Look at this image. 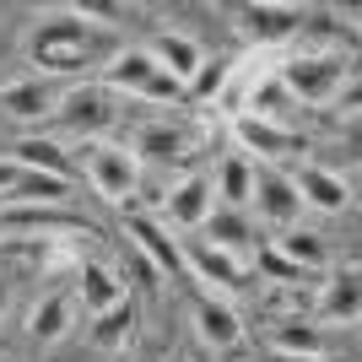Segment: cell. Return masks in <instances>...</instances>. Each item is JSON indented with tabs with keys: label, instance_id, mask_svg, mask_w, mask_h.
<instances>
[{
	"label": "cell",
	"instance_id": "6da1fadb",
	"mask_svg": "<svg viewBox=\"0 0 362 362\" xmlns=\"http://www.w3.org/2000/svg\"><path fill=\"white\" fill-rule=\"evenodd\" d=\"M119 33L98 22V6H60V11H44L28 33V60L38 65V76H87L103 71L114 54H119Z\"/></svg>",
	"mask_w": 362,
	"mask_h": 362
},
{
	"label": "cell",
	"instance_id": "7a4b0ae2",
	"mask_svg": "<svg viewBox=\"0 0 362 362\" xmlns=\"http://www.w3.org/2000/svg\"><path fill=\"white\" fill-rule=\"evenodd\" d=\"M276 71V87L287 92V98H298V103L319 108L330 103V98H341V87H351L357 81V71H351L346 54H330V49H314V54H292V60L271 65Z\"/></svg>",
	"mask_w": 362,
	"mask_h": 362
},
{
	"label": "cell",
	"instance_id": "3957f363",
	"mask_svg": "<svg viewBox=\"0 0 362 362\" xmlns=\"http://www.w3.org/2000/svg\"><path fill=\"white\" fill-rule=\"evenodd\" d=\"M103 87L114 92V98L124 92V98H151V103H179L184 98V87L151 60V49H119V54L103 65Z\"/></svg>",
	"mask_w": 362,
	"mask_h": 362
},
{
	"label": "cell",
	"instance_id": "277c9868",
	"mask_svg": "<svg viewBox=\"0 0 362 362\" xmlns=\"http://www.w3.org/2000/svg\"><path fill=\"white\" fill-rule=\"evenodd\" d=\"M81 173H87V184L98 189L103 200H130L136 195V184H141V163H136V151L119 146V141H81Z\"/></svg>",
	"mask_w": 362,
	"mask_h": 362
},
{
	"label": "cell",
	"instance_id": "5b68a950",
	"mask_svg": "<svg viewBox=\"0 0 362 362\" xmlns=\"http://www.w3.org/2000/svg\"><path fill=\"white\" fill-rule=\"evenodd\" d=\"M54 119H60L76 141H108V130H114V119H119V98H114L108 87H76V92L60 98Z\"/></svg>",
	"mask_w": 362,
	"mask_h": 362
},
{
	"label": "cell",
	"instance_id": "8992f818",
	"mask_svg": "<svg viewBox=\"0 0 362 362\" xmlns=\"http://www.w3.org/2000/svg\"><path fill=\"white\" fill-rule=\"evenodd\" d=\"M233 136H238L243 151H255V163H265V168L292 163V157L308 151V141H303L298 130H287V124H276L271 114H238V119H233Z\"/></svg>",
	"mask_w": 362,
	"mask_h": 362
},
{
	"label": "cell",
	"instance_id": "52a82bcc",
	"mask_svg": "<svg viewBox=\"0 0 362 362\" xmlns=\"http://www.w3.org/2000/svg\"><path fill=\"white\" fill-rule=\"evenodd\" d=\"M249 200H255V211L271 227H281V233L298 227V216H303V200H298V189H292V179L281 168H265V163H249Z\"/></svg>",
	"mask_w": 362,
	"mask_h": 362
},
{
	"label": "cell",
	"instance_id": "ba28073f",
	"mask_svg": "<svg viewBox=\"0 0 362 362\" xmlns=\"http://www.w3.org/2000/svg\"><path fill=\"white\" fill-rule=\"evenodd\" d=\"M308 16L298 6H276V0H255V6H238V33L249 38L255 49H271V44H292L303 33Z\"/></svg>",
	"mask_w": 362,
	"mask_h": 362
},
{
	"label": "cell",
	"instance_id": "9c48e42d",
	"mask_svg": "<svg viewBox=\"0 0 362 362\" xmlns=\"http://www.w3.org/2000/svg\"><path fill=\"white\" fill-rule=\"evenodd\" d=\"M184 271L200 276V281H211L222 298L255 287V281H249V265H243V259H233V255H222V249H211L206 238H189V243H184Z\"/></svg>",
	"mask_w": 362,
	"mask_h": 362
},
{
	"label": "cell",
	"instance_id": "30bf717a",
	"mask_svg": "<svg viewBox=\"0 0 362 362\" xmlns=\"http://www.w3.org/2000/svg\"><path fill=\"white\" fill-rule=\"evenodd\" d=\"M124 233L136 238V249H141V255H146L163 276H173V281H189V271H184V243H179V238H168V227L157 222V216L130 211V216H124Z\"/></svg>",
	"mask_w": 362,
	"mask_h": 362
},
{
	"label": "cell",
	"instance_id": "8fae6325",
	"mask_svg": "<svg viewBox=\"0 0 362 362\" xmlns=\"http://www.w3.org/2000/svg\"><path fill=\"white\" fill-rule=\"evenodd\" d=\"M211 195H216V189H211V173H184V179L168 189L163 216L179 227V233H200V227H206V216L216 211Z\"/></svg>",
	"mask_w": 362,
	"mask_h": 362
},
{
	"label": "cell",
	"instance_id": "7c38bea8",
	"mask_svg": "<svg viewBox=\"0 0 362 362\" xmlns=\"http://www.w3.org/2000/svg\"><path fill=\"white\" fill-rule=\"evenodd\" d=\"M362 314V287H357V265H341V271H330L325 281H319L314 292V319H325V325H357Z\"/></svg>",
	"mask_w": 362,
	"mask_h": 362
},
{
	"label": "cell",
	"instance_id": "4fadbf2b",
	"mask_svg": "<svg viewBox=\"0 0 362 362\" xmlns=\"http://www.w3.org/2000/svg\"><path fill=\"white\" fill-rule=\"evenodd\" d=\"M130 151H136V163L184 168V163H189V151H195V141H189V130H179V124H168V119H151V124H141V130H136Z\"/></svg>",
	"mask_w": 362,
	"mask_h": 362
},
{
	"label": "cell",
	"instance_id": "5bb4252c",
	"mask_svg": "<svg viewBox=\"0 0 362 362\" xmlns=\"http://www.w3.org/2000/svg\"><path fill=\"white\" fill-rule=\"evenodd\" d=\"M54 108H60V98H54V87H49L44 76H16V81L0 87V114L16 119V124H38Z\"/></svg>",
	"mask_w": 362,
	"mask_h": 362
},
{
	"label": "cell",
	"instance_id": "9a60e30c",
	"mask_svg": "<svg viewBox=\"0 0 362 362\" xmlns=\"http://www.w3.org/2000/svg\"><path fill=\"white\" fill-rule=\"evenodd\" d=\"M292 189H298V200L314 206V211H346L351 206V184L341 179V173H330V168H319V163H298Z\"/></svg>",
	"mask_w": 362,
	"mask_h": 362
},
{
	"label": "cell",
	"instance_id": "2e32d148",
	"mask_svg": "<svg viewBox=\"0 0 362 362\" xmlns=\"http://www.w3.org/2000/svg\"><path fill=\"white\" fill-rule=\"evenodd\" d=\"M151 60L163 65L168 76H173V81H179V87H189V76L200 71V60H206V49L195 44V38H189V33H157V38H151Z\"/></svg>",
	"mask_w": 362,
	"mask_h": 362
},
{
	"label": "cell",
	"instance_id": "e0dca14e",
	"mask_svg": "<svg viewBox=\"0 0 362 362\" xmlns=\"http://www.w3.org/2000/svg\"><path fill=\"white\" fill-rule=\"evenodd\" d=\"M195 330H200V341L216 346V351H233L243 341V325H238V314H233L227 298H200L195 303Z\"/></svg>",
	"mask_w": 362,
	"mask_h": 362
},
{
	"label": "cell",
	"instance_id": "ac0fdd59",
	"mask_svg": "<svg viewBox=\"0 0 362 362\" xmlns=\"http://www.w3.org/2000/svg\"><path fill=\"white\" fill-rule=\"evenodd\" d=\"M71 319H76V298H71V292H49V298L33 303L28 335H33V341H44V346H54V341L71 335Z\"/></svg>",
	"mask_w": 362,
	"mask_h": 362
},
{
	"label": "cell",
	"instance_id": "d6986e66",
	"mask_svg": "<svg viewBox=\"0 0 362 362\" xmlns=\"http://www.w3.org/2000/svg\"><path fill=\"white\" fill-rule=\"evenodd\" d=\"M200 233H206V243H211V249H222V255L243 259V265H249V255L259 249V243H255V227L243 222L238 211H227V206L206 216V227H200Z\"/></svg>",
	"mask_w": 362,
	"mask_h": 362
},
{
	"label": "cell",
	"instance_id": "ffe728a7",
	"mask_svg": "<svg viewBox=\"0 0 362 362\" xmlns=\"http://www.w3.org/2000/svg\"><path fill=\"white\" fill-rule=\"evenodd\" d=\"M271 351L276 357H325V330H319L314 319H276Z\"/></svg>",
	"mask_w": 362,
	"mask_h": 362
},
{
	"label": "cell",
	"instance_id": "44dd1931",
	"mask_svg": "<svg viewBox=\"0 0 362 362\" xmlns=\"http://www.w3.org/2000/svg\"><path fill=\"white\" fill-rule=\"evenodd\" d=\"M271 249L287 259L292 271H303V276H319V271H325V259H330V255H325V238H319V233H303V227H287Z\"/></svg>",
	"mask_w": 362,
	"mask_h": 362
},
{
	"label": "cell",
	"instance_id": "7402d4cb",
	"mask_svg": "<svg viewBox=\"0 0 362 362\" xmlns=\"http://www.w3.org/2000/svg\"><path fill=\"white\" fill-rule=\"evenodd\" d=\"M16 168L28 173H49V179H71V157H65L54 141H16Z\"/></svg>",
	"mask_w": 362,
	"mask_h": 362
},
{
	"label": "cell",
	"instance_id": "603a6c76",
	"mask_svg": "<svg viewBox=\"0 0 362 362\" xmlns=\"http://www.w3.org/2000/svg\"><path fill=\"white\" fill-rule=\"evenodd\" d=\"M130 335H136V308H130V303H114V308H103L98 325H92V346L98 351H124Z\"/></svg>",
	"mask_w": 362,
	"mask_h": 362
},
{
	"label": "cell",
	"instance_id": "cb8c5ba5",
	"mask_svg": "<svg viewBox=\"0 0 362 362\" xmlns=\"http://www.w3.org/2000/svg\"><path fill=\"white\" fill-rule=\"evenodd\" d=\"M81 303H87L92 314H103V308L124 303V287L114 281V271H108V265H98V259H87V265H81Z\"/></svg>",
	"mask_w": 362,
	"mask_h": 362
},
{
	"label": "cell",
	"instance_id": "d4e9b609",
	"mask_svg": "<svg viewBox=\"0 0 362 362\" xmlns=\"http://www.w3.org/2000/svg\"><path fill=\"white\" fill-rule=\"evenodd\" d=\"M233 71H238V60L233 54H216V60H200V71L189 76V87H184V98H200V103H211V98H222L227 81H233Z\"/></svg>",
	"mask_w": 362,
	"mask_h": 362
},
{
	"label": "cell",
	"instance_id": "484cf974",
	"mask_svg": "<svg viewBox=\"0 0 362 362\" xmlns=\"http://www.w3.org/2000/svg\"><path fill=\"white\" fill-rule=\"evenodd\" d=\"M211 189L227 200V211H238V206H249V157H227L222 168H216Z\"/></svg>",
	"mask_w": 362,
	"mask_h": 362
},
{
	"label": "cell",
	"instance_id": "4316f807",
	"mask_svg": "<svg viewBox=\"0 0 362 362\" xmlns=\"http://www.w3.org/2000/svg\"><path fill=\"white\" fill-rule=\"evenodd\" d=\"M65 195H71V179H49V173H28V168L11 184V200H38V206H54Z\"/></svg>",
	"mask_w": 362,
	"mask_h": 362
},
{
	"label": "cell",
	"instance_id": "83f0119b",
	"mask_svg": "<svg viewBox=\"0 0 362 362\" xmlns=\"http://www.w3.org/2000/svg\"><path fill=\"white\" fill-rule=\"evenodd\" d=\"M16 179H22V168L6 157V163H0V195H11V184H16Z\"/></svg>",
	"mask_w": 362,
	"mask_h": 362
},
{
	"label": "cell",
	"instance_id": "f1b7e54d",
	"mask_svg": "<svg viewBox=\"0 0 362 362\" xmlns=\"http://www.w3.org/2000/svg\"><path fill=\"white\" fill-rule=\"evenodd\" d=\"M276 362H325V357H276Z\"/></svg>",
	"mask_w": 362,
	"mask_h": 362
},
{
	"label": "cell",
	"instance_id": "f546056e",
	"mask_svg": "<svg viewBox=\"0 0 362 362\" xmlns=\"http://www.w3.org/2000/svg\"><path fill=\"white\" fill-rule=\"evenodd\" d=\"M0 314H6V287H0Z\"/></svg>",
	"mask_w": 362,
	"mask_h": 362
},
{
	"label": "cell",
	"instance_id": "4dcf8cb0",
	"mask_svg": "<svg viewBox=\"0 0 362 362\" xmlns=\"http://www.w3.org/2000/svg\"><path fill=\"white\" fill-rule=\"evenodd\" d=\"M0 238H6V227H0Z\"/></svg>",
	"mask_w": 362,
	"mask_h": 362
}]
</instances>
